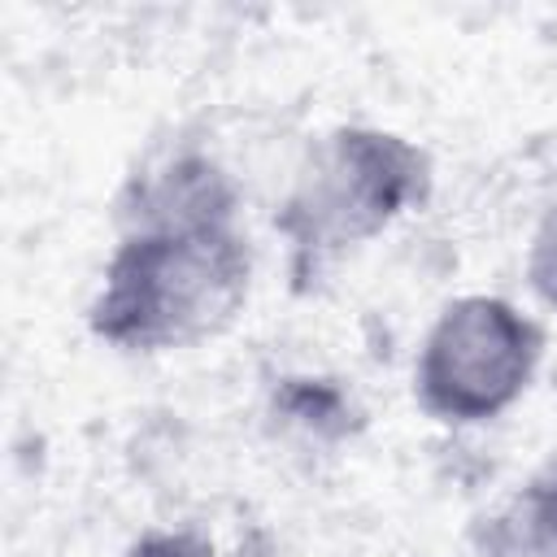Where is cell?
Masks as SVG:
<instances>
[{
	"mask_svg": "<svg viewBox=\"0 0 557 557\" xmlns=\"http://www.w3.org/2000/svg\"><path fill=\"white\" fill-rule=\"evenodd\" d=\"M431 191V161L418 144L379 126H339L318 139L274 218L300 270H318L370 244Z\"/></svg>",
	"mask_w": 557,
	"mask_h": 557,
	"instance_id": "cell-2",
	"label": "cell"
},
{
	"mask_svg": "<svg viewBox=\"0 0 557 557\" xmlns=\"http://www.w3.org/2000/svg\"><path fill=\"white\" fill-rule=\"evenodd\" d=\"M544 357V331L505 296H461L431 322L418 361L413 396L448 426L492 422L513 409Z\"/></svg>",
	"mask_w": 557,
	"mask_h": 557,
	"instance_id": "cell-3",
	"label": "cell"
},
{
	"mask_svg": "<svg viewBox=\"0 0 557 557\" xmlns=\"http://www.w3.org/2000/svg\"><path fill=\"white\" fill-rule=\"evenodd\" d=\"M117 557H213V544L196 531H144Z\"/></svg>",
	"mask_w": 557,
	"mask_h": 557,
	"instance_id": "cell-6",
	"label": "cell"
},
{
	"mask_svg": "<svg viewBox=\"0 0 557 557\" xmlns=\"http://www.w3.org/2000/svg\"><path fill=\"white\" fill-rule=\"evenodd\" d=\"M479 557H557V457L474 531Z\"/></svg>",
	"mask_w": 557,
	"mask_h": 557,
	"instance_id": "cell-4",
	"label": "cell"
},
{
	"mask_svg": "<svg viewBox=\"0 0 557 557\" xmlns=\"http://www.w3.org/2000/svg\"><path fill=\"white\" fill-rule=\"evenodd\" d=\"M252 283L239 222L126 226L91 300V335L122 352H174L222 335Z\"/></svg>",
	"mask_w": 557,
	"mask_h": 557,
	"instance_id": "cell-1",
	"label": "cell"
},
{
	"mask_svg": "<svg viewBox=\"0 0 557 557\" xmlns=\"http://www.w3.org/2000/svg\"><path fill=\"white\" fill-rule=\"evenodd\" d=\"M527 283L531 292L557 309V200L544 209L535 235H531V248H527Z\"/></svg>",
	"mask_w": 557,
	"mask_h": 557,
	"instance_id": "cell-5",
	"label": "cell"
}]
</instances>
